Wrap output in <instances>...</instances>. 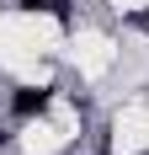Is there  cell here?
Segmentation results:
<instances>
[{
  "mask_svg": "<svg viewBox=\"0 0 149 155\" xmlns=\"http://www.w3.org/2000/svg\"><path fill=\"white\" fill-rule=\"evenodd\" d=\"M11 107H16V118H37V112L48 107V91L27 86V91H16V96H11Z\"/></svg>",
  "mask_w": 149,
  "mask_h": 155,
  "instance_id": "6da1fadb",
  "label": "cell"
},
{
  "mask_svg": "<svg viewBox=\"0 0 149 155\" xmlns=\"http://www.w3.org/2000/svg\"><path fill=\"white\" fill-rule=\"evenodd\" d=\"M21 11H53V16H69L64 0H21Z\"/></svg>",
  "mask_w": 149,
  "mask_h": 155,
  "instance_id": "7a4b0ae2",
  "label": "cell"
}]
</instances>
